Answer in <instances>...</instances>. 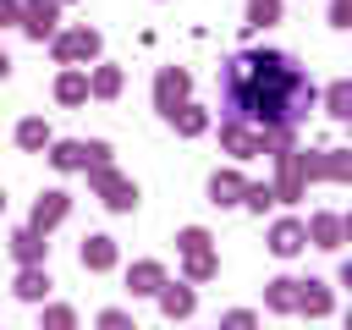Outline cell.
Returning <instances> with one entry per match:
<instances>
[{"label": "cell", "mask_w": 352, "mask_h": 330, "mask_svg": "<svg viewBox=\"0 0 352 330\" xmlns=\"http://www.w3.org/2000/svg\"><path fill=\"white\" fill-rule=\"evenodd\" d=\"M292 94H297V77H292V60L286 55H242L236 72H231V104L242 116L280 121V116H292L286 110Z\"/></svg>", "instance_id": "cell-1"}]
</instances>
